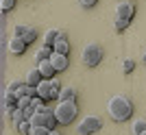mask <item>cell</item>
<instances>
[{"mask_svg":"<svg viewBox=\"0 0 146 135\" xmlns=\"http://www.w3.org/2000/svg\"><path fill=\"white\" fill-rule=\"evenodd\" d=\"M50 135H61V133H59V131H50Z\"/></svg>","mask_w":146,"mask_h":135,"instance_id":"28","label":"cell"},{"mask_svg":"<svg viewBox=\"0 0 146 135\" xmlns=\"http://www.w3.org/2000/svg\"><path fill=\"white\" fill-rule=\"evenodd\" d=\"M44 81V76H42V72H39V68H31L29 72H26V85H31V87H37L39 83Z\"/></svg>","mask_w":146,"mask_h":135,"instance_id":"9","label":"cell"},{"mask_svg":"<svg viewBox=\"0 0 146 135\" xmlns=\"http://www.w3.org/2000/svg\"><path fill=\"white\" fill-rule=\"evenodd\" d=\"M50 63L55 66L57 72H63L68 68V55H59V52H52V57H50Z\"/></svg>","mask_w":146,"mask_h":135,"instance_id":"11","label":"cell"},{"mask_svg":"<svg viewBox=\"0 0 146 135\" xmlns=\"http://www.w3.org/2000/svg\"><path fill=\"white\" fill-rule=\"evenodd\" d=\"M107 113H109L111 120L124 122V120H129L131 113H133V103H131L127 96L116 94V96H111V98L107 100Z\"/></svg>","mask_w":146,"mask_h":135,"instance_id":"1","label":"cell"},{"mask_svg":"<svg viewBox=\"0 0 146 135\" xmlns=\"http://www.w3.org/2000/svg\"><path fill=\"white\" fill-rule=\"evenodd\" d=\"M18 100H20V98H18L13 92H7V89H5V96H2V107H5V111L9 113V116L18 109Z\"/></svg>","mask_w":146,"mask_h":135,"instance_id":"8","label":"cell"},{"mask_svg":"<svg viewBox=\"0 0 146 135\" xmlns=\"http://www.w3.org/2000/svg\"><path fill=\"white\" fill-rule=\"evenodd\" d=\"M135 15V7L129 2V0H120L116 7V18H122V20H131Z\"/></svg>","mask_w":146,"mask_h":135,"instance_id":"6","label":"cell"},{"mask_svg":"<svg viewBox=\"0 0 146 135\" xmlns=\"http://www.w3.org/2000/svg\"><path fill=\"white\" fill-rule=\"evenodd\" d=\"M140 135H146V131H144V133H140Z\"/></svg>","mask_w":146,"mask_h":135,"instance_id":"30","label":"cell"},{"mask_svg":"<svg viewBox=\"0 0 146 135\" xmlns=\"http://www.w3.org/2000/svg\"><path fill=\"white\" fill-rule=\"evenodd\" d=\"M22 39H24L26 44H33L37 39V28L35 26H26V31H24V35H22Z\"/></svg>","mask_w":146,"mask_h":135,"instance_id":"18","label":"cell"},{"mask_svg":"<svg viewBox=\"0 0 146 135\" xmlns=\"http://www.w3.org/2000/svg\"><path fill=\"white\" fill-rule=\"evenodd\" d=\"M59 92H61V87H59V83L57 81H52V79H44L39 85H37V96L42 100H55V98H59Z\"/></svg>","mask_w":146,"mask_h":135,"instance_id":"4","label":"cell"},{"mask_svg":"<svg viewBox=\"0 0 146 135\" xmlns=\"http://www.w3.org/2000/svg\"><path fill=\"white\" fill-rule=\"evenodd\" d=\"M15 129H18L22 135H31V129H33V124H31L29 120H24V122L20 124V126H15Z\"/></svg>","mask_w":146,"mask_h":135,"instance_id":"21","label":"cell"},{"mask_svg":"<svg viewBox=\"0 0 146 135\" xmlns=\"http://www.w3.org/2000/svg\"><path fill=\"white\" fill-rule=\"evenodd\" d=\"M59 33L61 31H57V28H48V31L44 33V46H50V48H52L55 42L59 39Z\"/></svg>","mask_w":146,"mask_h":135,"instance_id":"15","label":"cell"},{"mask_svg":"<svg viewBox=\"0 0 146 135\" xmlns=\"http://www.w3.org/2000/svg\"><path fill=\"white\" fill-rule=\"evenodd\" d=\"M13 7H15V0H0V9H2L5 13H9Z\"/></svg>","mask_w":146,"mask_h":135,"instance_id":"23","label":"cell"},{"mask_svg":"<svg viewBox=\"0 0 146 135\" xmlns=\"http://www.w3.org/2000/svg\"><path fill=\"white\" fill-rule=\"evenodd\" d=\"M22 85H24L22 81H11V83L7 85V92H13V94H15V92H18V89H20Z\"/></svg>","mask_w":146,"mask_h":135,"instance_id":"25","label":"cell"},{"mask_svg":"<svg viewBox=\"0 0 146 135\" xmlns=\"http://www.w3.org/2000/svg\"><path fill=\"white\" fill-rule=\"evenodd\" d=\"M142 61H144V63H146V52H144V57H142Z\"/></svg>","mask_w":146,"mask_h":135,"instance_id":"29","label":"cell"},{"mask_svg":"<svg viewBox=\"0 0 146 135\" xmlns=\"http://www.w3.org/2000/svg\"><path fill=\"white\" fill-rule=\"evenodd\" d=\"M52 52H55V50L50 48V46H42V48H39V50L35 52V61H37V63H42V61H48L50 57H52Z\"/></svg>","mask_w":146,"mask_h":135,"instance_id":"14","label":"cell"},{"mask_svg":"<svg viewBox=\"0 0 146 135\" xmlns=\"http://www.w3.org/2000/svg\"><path fill=\"white\" fill-rule=\"evenodd\" d=\"M29 122L33 124V126H46V124H48V120H46V113H42V111H35V116L31 118ZM46 129H48V126H46Z\"/></svg>","mask_w":146,"mask_h":135,"instance_id":"16","label":"cell"},{"mask_svg":"<svg viewBox=\"0 0 146 135\" xmlns=\"http://www.w3.org/2000/svg\"><path fill=\"white\" fill-rule=\"evenodd\" d=\"M24 31H26V24H15V28H13V35L22 37V35H24Z\"/></svg>","mask_w":146,"mask_h":135,"instance_id":"26","label":"cell"},{"mask_svg":"<svg viewBox=\"0 0 146 135\" xmlns=\"http://www.w3.org/2000/svg\"><path fill=\"white\" fill-rule=\"evenodd\" d=\"M129 24H131V20H122V18H116V22H113V28H116V31L120 33V31H124V28H127Z\"/></svg>","mask_w":146,"mask_h":135,"instance_id":"20","label":"cell"},{"mask_svg":"<svg viewBox=\"0 0 146 135\" xmlns=\"http://www.w3.org/2000/svg\"><path fill=\"white\" fill-rule=\"evenodd\" d=\"M81 59H83V63L87 68H96L98 63L103 61V46L96 42H90L83 48V52H81Z\"/></svg>","mask_w":146,"mask_h":135,"instance_id":"3","label":"cell"},{"mask_svg":"<svg viewBox=\"0 0 146 135\" xmlns=\"http://www.w3.org/2000/svg\"><path fill=\"white\" fill-rule=\"evenodd\" d=\"M11 120H13V126H20V124L26 120V118H24V111H22V109H15L11 113Z\"/></svg>","mask_w":146,"mask_h":135,"instance_id":"19","label":"cell"},{"mask_svg":"<svg viewBox=\"0 0 146 135\" xmlns=\"http://www.w3.org/2000/svg\"><path fill=\"white\" fill-rule=\"evenodd\" d=\"M79 2H81L83 7H94V5L98 2V0H79Z\"/></svg>","mask_w":146,"mask_h":135,"instance_id":"27","label":"cell"},{"mask_svg":"<svg viewBox=\"0 0 146 135\" xmlns=\"http://www.w3.org/2000/svg\"><path fill=\"white\" fill-rule=\"evenodd\" d=\"M59 103H63V100H76V89H74L72 85H66V87H61V92H59Z\"/></svg>","mask_w":146,"mask_h":135,"instance_id":"13","label":"cell"},{"mask_svg":"<svg viewBox=\"0 0 146 135\" xmlns=\"http://www.w3.org/2000/svg\"><path fill=\"white\" fill-rule=\"evenodd\" d=\"M133 68H135V61H133V59H124V61H122V72H124V74L133 72Z\"/></svg>","mask_w":146,"mask_h":135,"instance_id":"22","label":"cell"},{"mask_svg":"<svg viewBox=\"0 0 146 135\" xmlns=\"http://www.w3.org/2000/svg\"><path fill=\"white\" fill-rule=\"evenodd\" d=\"M31 135H50V129H46V126H33Z\"/></svg>","mask_w":146,"mask_h":135,"instance_id":"24","label":"cell"},{"mask_svg":"<svg viewBox=\"0 0 146 135\" xmlns=\"http://www.w3.org/2000/svg\"><path fill=\"white\" fill-rule=\"evenodd\" d=\"M52 50H55V52H59V55H68V52H70V42L66 39V33H63V31L59 33V39L55 42Z\"/></svg>","mask_w":146,"mask_h":135,"instance_id":"10","label":"cell"},{"mask_svg":"<svg viewBox=\"0 0 146 135\" xmlns=\"http://www.w3.org/2000/svg\"><path fill=\"white\" fill-rule=\"evenodd\" d=\"M79 113V107H76V100H63L55 107V116H57V122L59 124H72L74 118Z\"/></svg>","mask_w":146,"mask_h":135,"instance_id":"2","label":"cell"},{"mask_svg":"<svg viewBox=\"0 0 146 135\" xmlns=\"http://www.w3.org/2000/svg\"><path fill=\"white\" fill-rule=\"evenodd\" d=\"M131 131H133V135H140L146 131V118H137V120H133V124H131Z\"/></svg>","mask_w":146,"mask_h":135,"instance_id":"17","label":"cell"},{"mask_svg":"<svg viewBox=\"0 0 146 135\" xmlns=\"http://www.w3.org/2000/svg\"><path fill=\"white\" fill-rule=\"evenodd\" d=\"M100 126H103V120L98 116H85L79 122V126H76V135H92V133H96Z\"/></svg>","mask_w":146,"mask_h":135,"instance_id":"5","label":"cell"},{"mask_svg":"<svg viewBox=\"0 0 146 135\" xmlns=\"http://www.w3.org/2000/svg\"><path fill=\"white\" fill-rule=\"evenodd\" d=\"M26 46H29V44H26L22 37H18V35H11L9 42H7V48H9L11 55H22V52L26 50Z\"/></svg>","mask_w":146,"mask_h":135,"instance_id":"7","label":"cell"},{"mask_svg":"<svg viewBox=\"0 0 146 135\" xmlns=\"http://www.w3.org/2000/svg\"><path fill=\"white\" fill-rule=\"evenodd\" d=\"M37 68H39V72H42V76H44V79H52V76L57 74V70H55V66L50 63V59H48V61L37 63Z\"/></svg>","mask_w":146,"mask_h":135,"instance_id":"12","label":"cell"}]
</instances>
